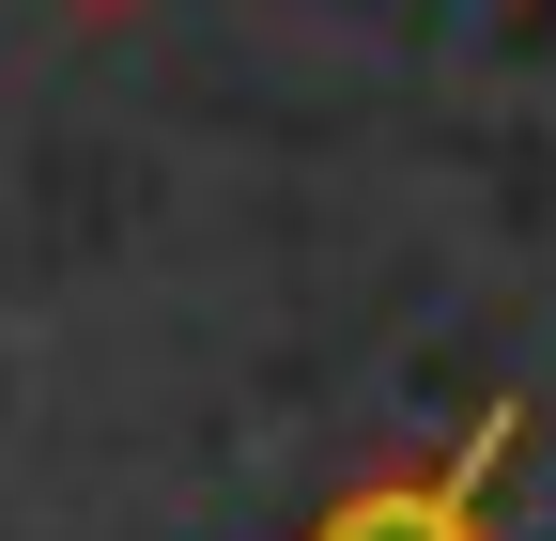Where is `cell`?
Segmentation results:
<instances>
[{
    "instance_id": "obj_1",
    "label": "cell",
    "mask_w": 556,
    "mask_h": 541,
    "mask_svg": "<svg viewBox=\"0 0 556 541\" xmlns=\"http://www.w3.org/2000/svg\"><path fill=\"white\" fill-rule=\"evenodd\" d=\"M510 449H526V387H510V402H479L448 464H387V480L325 495L294 541H495V511H479V495L510 480Z\"/></svg>"
},
{
    "instance_id": "obj_2",
    "label": "cell",
    "mask_w": 556,
    "mask_h": 541,
    "mask_svg": "<svg viewBox=\"0 0 556 541\" xmlns=\"http://www.w3.org/2000/svg\"><path fill=\"white\" fill-rule=\"evenodd\" d=\"M62 16H78V32H124V16H155V0H62Z\"/></svg>"
}]
</instances>
